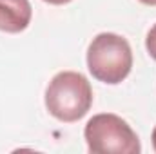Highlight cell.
Returning a JSON list of instances; mask_svg holds the SVG:
<instances>
[{"mask_svg":"<svg viewBox=\"0 0 156 154\" xmlns=\"http://www.w3.org/2000/svg\"><path fill=\"white\" fill-rule=\"evenodd\" d=\"M44 100L53 118L64 123H75L93 105V87L82 73L62 71L51 78Z\"/></svg>","mask_w":156,"mask_h":154,"instance_id":"cell-1","label":"cell"},{"mask_svg":"<svg viewBox=\"0 0 156 154\" xmlns=\"http://www.w3.org/2000/svg\"><path fill=\"white\" fill-rule=\"evenodd\" d=\"M87 69L91 76L107 85H118L133 69V49L116 33H100L87 47Z\"/></svg>","mask_w":156,"mask_h":154,"instance_id":"cell-2","label":"cell"},{"mask_svg":"<svg viewBox=\"0 0 156 154\" xmlns=\"http://www.w3.org/2000/svg\"><path fill=\"white\" fill-rule=\"evenodd\" d=\"M83 138L93 154H140L142 143L133 127L118 114H94L83 129Z\"/></svg>","mask_w":156,"mask_h":154,"instance_id":"cell-3","label":"cell"},{"mask_svg":"<svg viewBox=\"0 0 156 154\" xmlns=\"http://www.w3.org/2000/svg\"><path fill=\"white\" fill-rule=\"evenodd\" d=\"M33 7L29 0H0V31L16 35L29 27Z\"/></svg>","mask_w":156,"mask_h":154,"instance_id":"cell-4","label":"cell"},{"mask_svg":"<svg viewBox=\"0 0 156 154\" xmlns=\"http://www.w3.org/2000/svg\"><path fill=\"white\" fill-rule=\"evenodd\" d=\"M145 49H147L149 56L156 62V24L147 31V37H145Z\"/></svg>","mask_w":156,"mask_h":154,"instance_id":"cell-5","label":"cell"},{"mask_svg":"<svg viewBox=\"0 0 156 154\" xmlns=\"http://www.w3.org/2000/svg\"><path fill=\"white\" fill-rule=\"evenodd\" d=\"M45 4H51V5H66V4H69V2H73V0H44Z\"/></svg>","mask_w":156,"mask_h":154,"instance_id":"cell-6","label":"cell"},{"mask_svg":"<svg viewBox=\"0 0 156 154\" xmlns=\"http://www.w3.org/2000/svg\"><path fill=\"white\" fill-rule=\"evenodd\" d=\"M151 140H153V149H154V152H156V127L153 129V136H151Z\"/></svg>","mask_w":156,"mask_h":154,"instance_id":"cell-7","label":"cell"},{"mask_svg":"<svg viewBox=\"0 0 156 154\" xmlns=\"http://www.w3.org/2000/svg\"><path fill=\"white\" fill-rule=\"evenodd\" d=\"M138 2H142L144 5H156V0H138Z\"/></svg>","mask_w":156,"mask_h":154,"instance_id":"cell-8","label":"cell"}]
</instances>
